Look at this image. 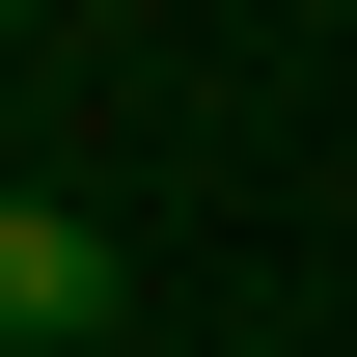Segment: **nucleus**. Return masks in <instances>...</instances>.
<instances>
[{"label": "nucleus", "instance_id": "f257e3e1", "mask_svg": "<svg viewBox=\"0 0 357 357\" xmlns=\"http://www.w3.org/2000/svg\"><path fill=\"white\" fill-rule=\"evenodd\" d=\"M83 330H110V220L0 192V357H83Z\"/></svg>", "mask_w": 357, "mask_h": 357}]
</instances>
